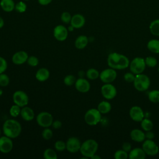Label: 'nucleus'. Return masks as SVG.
Wrapping results in <instances>:
<instances>
[{
	"label": "nucleus",
	"instance_id": "nucleus-1",
	"mask_svg": "<svg viewBox=\"0 0 159 159\" xmlns=\"http://www.w3.org/2000/svg\"><path fill=\"white\" fill-rule=\"evenodd\" d=\"M107 63L109 68L115 70H123L129 66V60L124 55L112 52L109 54Z\"/></svg>",
	"mask_w": 159,
	"mask_h": 159
},
{
	"label": "nucleus",
	"instance_id": "nucleus-2",
	"mask_svg": "<svg viewBox=\"0 0 159 159\" xmlns=\"http://www.w3.org/2000/svg\"><path fill=\"white\" fill-rule=\"evenodd\" d=\"M2 132L4 135L15 139L19 137L22 132L20 124L15 119H7L2 125Z\"/></svg>",
	"mask_w": 159,
	"mask_h": 159
},
{
	"label": "nucleus",
	"instance_id": "nucleus-3",
	"mask_svg": "<svg viewBox=\"0 0 159 159\" xmlns=\"http://www.w3.org/2000/svg\"><path fill=\"white\" fill-rule=\"evenodd\" d=\"M98 149V143L94 139H87L84 141L80 147V152L81 154L86 158H91Z\"/></svg>",
	"mask_w": 159,
	"mask_h": 159
},
{
	"label": "nucleus",
	"instance_id": "nucleus-4",
	"mask_svg": "<svg viewBox=\"0 0 159 159\" xmlns=\"http://www.w3.org/2000/svg\"><path fill=\"white\" fill-rule=\"evenodd\" d=\"M134 86L138 91H145L147 90L150 85V80L149 77L144 74L140 73L135 75L134 81Z\"/></svg>",
	"mask_w": 159,
	"mask_h": 159
},
{
	"label": "nucleus",
	"instance_id": "nucleus-5",
	"mask_svg": "<svg viewBox=\"0 0 159 159\" xmlns=\"http://www.w3.org/2000/svg\"><path fill=\"white\" fill-rule=\"evenodd\" d=\"M85 122L91 126L97 125L101 120V113L98 109L91 108L88 109L84 116Z\"/></svg>",
	"mask_w": 159,
	"mask_h": 159
},
{
	"label": "nucleus",
	"instance_id": "nucleus-6",
	"mask_svg": "<svg viewBox=\"0 0 159 159\" xmlns=\"http://www.w3.org/2000/svg\"><path fill=\"white\" fill-rule=\"evenodd\" d=\"M146 67L145 59L142 57L134 58L129 64L130 70L135 75L142 73Z\"/></svg>",
	"mask_w": 159,
	"mask_h": 159
},
{
	"label": "nucleus",
	"instance_id": "nucleus-7",
	"mask_svg": "<svg viewBox=\"0 0 159 159\" xmlns=\"http://www.w3.org/2000/svg\"><path fill=\"white\" fill-rule=\"evenodd\" d=\"M36 121L37 124L42 127H49L52 124L53 117L52 115L48 112H41L37 114Z\"/></svg>",
	"mask_w": 159,
	"mask_h": 159
},
{
	"label": "nucleus",
	"instance_id": "nucleus-8",
	"mask_svg": "<svg viewBox=\"0 0 159 159\" xmlns=\"http://www.w3.org/2000/svg\"><path fill=\"white\" fill-rule=\"evenodd\" d=\"M12 100L15 104L20 107L27 106L29 103V97L26 93L21 90L15 91L12 95Z\"/></svg>",
	"mask_w": 159,
	"mask_h": 159
},
{
	"label": "nucleus",
	"instance_id": "nucleus-9",
	"mask_svg": "<svg viewBox=\"0 0 159 159\" xmlns=\"http://www.w3.org/2000/svg\"><path fill=\"white\" fill-rule=\"evenodd\" d=\"M142 148L146 155L149 156L156 155L159 152L158 146L153 140L145 139L142 143Z\"/></svg>",
	"mask_w": 159,
	"mask_h": 159
},
{
	"label": "nucleus",
	"instance_id": "nucleus-10",
	"mask_svg": "<svg viewBox=\"0 0 159 159\" xmlns=\"http://www.w3.org/2000/svg\"><path fill=\"white\" fill-rule=\"evenodd\" d=\"M116 71L111 68H106L99 73V78L104 83H111L116 79Z\"/></svg>",
	"mask_w": 159,
	"mask_h": 159
},
{
	"label": "nucleus",
	"instance_id": "nucleus-11",
	"mask_svg": "<svg viewBox=\"0 0 159 159\" xmlns=\"http://www.w3.org/2000/svg\"><path fill=\"white\" fill-rule=\"evenodd\" d=\"M102 96L106 99H112L117 95L116 87L111 83H104L101 88Z\"/></svg>",
	"mask_w": 159,
	"mask_h": 159
},
{
	"label": "nucleus",
	"instance_id": "nucleus-12",
	"mask_svg": "<svg viewBox=\"0 0 159 159\" xmlns=\"http://www.w3.org/2000/svg\"><path fill=\"white\" fill-rule=\"evenodd\" d=\"M81 143L76 137H70L66 142V149L70 153H74L80 151Z\"/></svg>",
	"mask_w": 159,
	"mask_h": 159
},
{
	"label": "nucleus",
	"instance_id": "nucleus-13",
	"mask_svg": "<svg viewBox=\"0 0 159 159\" xmlns=\"http://www.w3.org/2000/svg\"><path fill=\"white\" fill-rule=\"evenodd\" d=\"M13 148V142L11 138L4 135L0 137V152L3 153H7L11 152Z\"/></svg>",
	"mask_w": 159,
	"mask_h": 159
},
{
	"label": "nucleus",
	"instance_id": "nucleus-14",
	"mask_svg": "<svg viewBox=\"0 0 159 159\" xmlns=\"http://www.w3.org/2000/svg\"><path fill=\"white\" fill-rule=\"evenodd\" d=\"M68 35V29H66L64 25H58L53 29V36L58 41H65L67 39Z\"/></svg>",
	"mask_w": 159,
	"mask_h": 159
},
{
	"label": "nucleus",
	"instance_id": "nucleus-15",
	"mask_svg": "<svg viewBox=\"0 0 159 159\" xmlns=\"http://www.w3.org/2000/svg\"><path fill=\"white\" fill-rule=\"evenodd\" d=\"M76 89L80 93H87L89 91L91 86L89 82L82 77L78 78L75 83Z\"/></svg>",
	"mask_w": 159,
	"mask_h": 159
},
{
	"label": "nucleus",
	"instance_id": "nucleus-16",
	"mask_svg": "<svg viewBox=\"0 0 159 159\" xmlns=\"http://www.w3.org/2000/svg\"><path fill=\"white\" fill-rule=\"evenodd\" d=\"M129 116L135 122H141L144 118V113L142 108L137 106H132L129 111Z\"/></svg>",
	"mask_w": 159,
	"mask_h": 159
},
{
	"label": "nucleus",
	"instance_id": "nucleus-17",
	"mask_svg": "<svg viewBox=\"0 0 159 159\" xmlns=\"http://www.w3.org/2000/svg\"><path fill=\"white\" fill-rule=\"evenodd\" d=\"M29 55L25 51H19L16 52L12 57V61L14 64L20 65L27 62Z\"/></svg>",
	"mask_w": 159,
	"mask_h": 159
},
{
	"label": "nucleus",
	"instance_id": "nucleus-18",
	"mask_svg": "<svg viewBox=\"0 0 159 159\" xmlns=\"http://www.w3.org/2000/svg\"><path fill=\"white\" fill-rule=\"evenodd\" d=\"M85 24V18L80 14H76L72 16L70 25H71L75 29H80Z\"/></svg>",
	"mask_w": 159,
	"mask_h": 159
},
{
	"label": "nucleus",
	"instance_id": "nucleus-19",
	"mask_svg": "<svg viewBox=\"0 0 159 159\" xmlns=\"http://www.w3.org/2000/svg\"><path fill=\"white\" fill-rule=\"evenodd\" d=\"M20 116L25 121H31L34 119L35 114L34 110L27 106L22 107L20 111Z\"/></svg>",
	"mask_w": 159,
	"mask_h": 159
},
{
	"label": "nucleus",
	"instance_id": "nucleus-20",
	"mask_svg": "<svg viewBox=\"0 0 159 159\" xmlns=\"http://www.w3.org/2000/svg\"><path fill=\"white\" fill-rule=\"evenodd\" d=\"M130 136L132 140L137 142H142L145 140V134L142 130L138 129L132 130L130 133Z\"/></svg>",
	"mask_w": 159,
	"mask_h": 159
},
{
	"label": "nucleus",
	"instance_id": "nucleus-21",
	"mask_svg": "<svg viewBox=\"0 0 159 159\" xmlns=\"http://www.w3.org/2000/svg\"><path fill=\"white\" fill-rule=\"evenodd\" d=\"M146 157V153L142 148H135L131 149L129 153V158L130 159H144Z\"/></svg>",
	"mask_w": 159,
	"mask_h": 159
},
{
	"label": "nucleus",
	"instance_id": "nucleus-22",
	"mask_svg": "<svg viewBox=\"0 0 159 159\" xmlns=\"http://www.w3.org/2000/svg\"><path fill=\"white\" fill-rule=\"evenodd\" d=\"M50 76V71L46 68H39L35 73V78L40 82L47 81Z\"/></svg>",
	"mask_w": 159,
	"mask_h": 159
},
{
	"label": "nucleus",
	"instance_id": "nucleus-23",
	"mask_svg": "<svg viewBox=\"0 0 159 159\" xmlns=\"http://www.w3.org/2000/svg\"><path fill=\"white\" fill-rule=\"evenodd\" d=\"M88 43V38L84 35L78 36L75 41V46L77 49L81 50L84 48Z\"/></svg>",
	"mask_w": 159,
	"mask_h": 159
},
{
	"label": "nucleus",
	"instance_id": "nucleus-24",
	"mask_svg": "<svg viewBox=\"0 0 159 159\" xmlns=\"http://www.w3.org/2000/svg\"><path fill=\"white\" fill-rule=\"evenodd\" d=\"M0 6L2 9L7 12H10L15 9V4L13 0H1Z\"/></svg>",
	"mask_w": 159,
	"mask_h": 159
},
{
	"label": "nucleus",
	"instance_id": "nucleus-25",
	"mask_svg": "<svg viewBox=\"0 0 159 159\" xmlns=\"http://www.w3.org/2000/svg\"><path fill=\"white\" fill-rule=\"evenodd\" d=\"M149 51L154 53H159V40L152 39L149 40L147 45Z\"/></svg>",
	"mask_w": 159,
	"mask_h": 159
},
{
	"label": "nucleus",
	"instance_id": "nucleus-26",
	"mask_svg": "<svg viewBox=\"0 0 159 159\" xmlns=\"http://www.w3.org/2000/svg\"><path fill=\"white\" fill-rule=\"evenodd\" d=\"M112 106L110 102L106 101H102L99 103L98 105V109L101 114H107L111 110Z\"/></svg>",
	"mask_w": 159,
	"mask_h": 159
},
{
	"label": "nucleus",
	"instance_id": "nucleus-27",
	"mask_svg": "<svg viewBox=\"0 0 159 159\" xmlns=\"http://www.w3.org/2000/svg\"><path fill=\"white\" fill-rule=\"evenodd\" d=\"M149 30L152 35L159 37V19H155L150 22Z\"/></svg>",
	"mask_w": 159,
	"mask_h": 159
},
{
	"label": "nucleus",
	"instance_id": "nucleus-28",
	"mask_svg": "<svg viewBox=\"0 0 159 159\" xmlns=\"http://www.w3.org/2000/svg\"><path fill=\"white\" fill-rule=\"evenodd\" d=\"M141 127L143 130L146 132L152 130L153 128V123L150 119L143 118L141 121Z\"/></svg>",
	"mask_w": 159,
	"mask_h": 159
},
{
	"label": "nucleus",
	"instance_id": "nucleus-29",
	"mask_svg": "<svg viewBox=\"0 0 159 159\" xmlns=\"http://www.w3.org/2000/svg\"><path fill=\"white\" fill-rule=\"evenodd\" d=\"M86 75L89 80H94L99 77V73L96 69L91 68L87 70Z\"/></svg>",
	"mask_w": 159,
	"mask_h": 159
},
{
	"label": "nucleus",
	"instance_id": "nucleus-30",
	"mask_svg": "<svg viewBox=\"0 0 159 159\" xmlns=\"http://www.w3.org/2000/svg\"><path fill=\"white\" fill-rule=\"evenodd\" d=\"M148 98L149 101L153 103L159 102V90L150 91L148 94Z\"/></svg>",
	"mask_w": 159,
	"mask_h": 159
},
{
	"label": "nucleus",
	"instance_id": "nucleus-31",
	"mask_svg": "<svg viewBox=\"0 0 159 159\" xmlns=\"http://www.w3.org/2000/svg\"><path fill=\"white\" fill-rule=\"evenodd\" d=\"M43 158L45 159H57L58 158L56 152L50 148H48L43 152Z\"/></svg>",
	"mask_w": 159,
	"mask_h": 159
},
{
	"label": "nucleus",
	"instance_id": "nucleus-32",
	"mask_svg": "<svg viewBox=\"0 0 159 159\" xmlns=\"http://www.w3.org/2000/svg\"><path fill=\"white\" fill-rule=\"evenodd\" d=\"M21 107L16 104L12 105L9 109V114L12 117H16L20 115Z\"/></svg>",
	"mask_w": 159,
	"mask_h": 159
},
{
	"label": "nucleus",
	"instance_id": "nucleus-33",
	"mask_svg": "<svg viewBox=\"0 0 159 159\" xmlns=\"http://www.w3.org/2000/svg\"><path fill=\"white\" fill-rule=\"evenodd\" d=\"M114 158L116 159H127L129 158V153L124 150H118L114 153Z\"/></svg>",
	"mask_w": 159,
	"mask_h": 159
},
{
	"label": "nucleus",
	"instance_id": "nucleus-34",
	"mask_svg": "<svg viewBox=\"0 0 159 159\" xmlns=\"http://www.w3.org/2000/svg\"><path fill=\"white\" fill-rule=\"evenodd\" d=\"M76 80V78L75 77V76H73L72 75H68L64 78L63 82L66 86H70L75 84Z\"/></svg>",
	"mask_w": 159,
	"mask_h": 159
},
{
	"label": "nucleus",
	"instance_id": "nucleus-35",
	"mask_svg": "<svg viewBox=\"0 0 159 159\" xmlns=\"http://www.w3.org/2000/svg\"><path fill=\"white\" fill-rule=\"evenodd\" d=\"M42 136L46 140H48L51 139L53 137L52 130L49 129L48 127L44 128V129L42 130Z\"/></svg>",
	"mask_w": 159,
	"mask_h": 159
},
{
	"label": "nucleus",
	"instance_id": "nucleus-36",
	"mask_svg": "<svg viewBox=\"0 0 159 159\" xmlns=\"http://www.w3.org/2000/svg\"><path fill=\"white\" fill-rule=\"evenodd\" d=\"M9 78L5 73H0V86L2 87H6L9 84Z\"/></svg>",
	"mask_w": 159,
	"mask_h": 159
},
{
	"label": "nucleus",
	"instance_id": "nucleus-37",
	"mask_svg": "<svg viewBox=\"0 0 159 159\" xmlns=\"http://www.w3.org/2000/svg\"><path fill=\"white\" fill-rule=\"evenodd\" d=\"M145 62L146 66L148 67H155L157 65V60L153 57H147L145 58Z\"/></svg>",
	"mask_w": 159,
	"mask_h": 159
},
{
	"label": "nucleus",
	"instance_id": "nucleus-38",
	"mask_svg": "<svg viewBox=\"0 0 159 159\" xmlns=\"http://www.w3.org/2000/svg\"><path fill=\"white\" fill-rule=\"evenodd\" d=\"M15 9L19 13L24 12L27 9V5L22 1H19L15 5Z\"/></svg>",
	"mask_w": 159,
	"mask_h": 159
},
{
	"label": "nucleus",
	"instance_id": "nucleus-39",
	"mask_svg": "<svg viewBox=\"0 0 159 159\" xmlns=\"http://www.w3.org/2000/svg\"><path fill=\"white\" fill-rule=\"evenodd\" d=\"M55 149L58 152H62L66 149V143L62 140H57L54 144Z\"/></svg>",
	"mask_w": 159,
	"mask_h": 159
},
{
	"label": "nucleus",
	"instance_id": "nucleus-40",
	"mask_svg": "<svg viewBox=\"0 0 159 159\" xmlns=\"http://www.w3.org/2000/svg\"><path fill=\"white\" fill-rule=\"evenodd\" d=\"M27 64L32 67H35L37 66V65L39 63V59L35 56H30L28 57V59L27 60Z\"/></svg>",
	"mask_w": 159,
	"mask_h": 159
},
{
	"label": "nucleus",
	"instance_id": "nucleus-41",
	"mask_svg": "<svg viewBox=\"0 0 159 159\" xmlns=\"http://www.w3.org/2000/svg\"><path fill=\"white\" fill-rule=\"evenodd\" d=\"M71 16L68 12H63L61 15V20L65 24L70 23L71 19Z\"/></svg>",
	"mask_w": 159,
	"mask_h": 159
},
{
	"label": "nucleus",
	"instance_id": "nucleus-42",
	"mask_svg": "<svg viewBox=\"0 0 159 159\" xmlns=\"http://www.w3.org/2000/svg\"><path fill=\"white\" fill-rule=\"evenodd\" d=\"M7 68V62L5 58L0 57V73H3Z\"/></svg>",
	"mask_w": 159,
	"mask_h": 159
},
{
	"label": "nucleus",
	"instance_id": "nucleus-43",
	"mask_svg": "<svg viewBox=\"0 0 159 159\" xmlns=\"http://www.w3.org/2000/svg\"><path fill=\"white\" fill-rule=\"evenodd\" d=\"M135 74H134L132 72H127L124 76V78L125 81L128 83L134 82V81L135 80Z\"/></svg>",
	"mask_w": 159,
	"mask_h": 159
},
{
	"label": "nucleus",
	"instance_id": "nucleus-44",
	"mask_svg": "<svg viewBox=\"0 0 159 159\" xmlns=\"http://www.w3.org/2000/svg\"><path fill=\"white\" fill-rule=\"evenodd\" d=\"M122 149L124 150V151L127 152V153L129 152L131 150V149H132L131 144L129 142H124V143H123V144L122 145Z\"/></svg>",
	"mask_w": 159,
	"mask_h": 159
},
{
	"label": "nucleus",
	"instance_id": "nucleus-45",
	"mask_svg": "<svg viewBox=\"0 0 159 159\" xmlns=\"http://www.w3.org/2000/svg\"><path fill=\"white\" fill-rule=\"evenodd\" d=\"M52 125L53 129H60L62 126V123H61V122L60 120H53V121Z\"/></svg>",
	"mask_w": 159,
	"mask_h": 159
},
{
	"label": "nucleus",
	"instance_id": "nucleus-46",
	"mask_svg": "<svg viewBox=\"0 0 159 159\" xmlns=\"http://www.w3.org/2000/svg\"><path fill=\"white\" fill-rule=\"evenodd\" d=\"M155 137V134L151 130L147 131L145 133V139H149V140H152Z\"/></svg>",
	"mask_w": 159,
	"mask_h": 159
},
{
	"label": "nucleus",
	"instance_id": "nucleus-47",
	"mask_svg": "<svg viewBox=\"0 0 159 159\" xmlns=\"http://www.w3.org/2000/svg\"><path fill=\"white\" fill-rule=\"evenodd\" d=\"M52 1V0H38V2H39L40 4L42 5V6H46L49 4Z\"/></svg>",
	"mask_w": 159,
	"mask_h": 159
},
{
	"label": "nucleus",
	"instance_id": "nucleus-48",
	"mask_svg": "<svg viewBox=\"0 0 159 159\" xmlns=\"http://www.w3.org/2000/svg\"><path fill=\"white\" fill-rule=\"evenodd\" d=\"M4 20H3V19L0 16V29H1V28L4 26Z\"/></svg>",
	"mask_w": 159,
	"mask_h": 159
},
{
	"label": "nucleus",
	"instance_id": "nucleus-49",
	"mask_svg": "<svg viewBox=\"0 0 159 159\" xmlns=\"http://www.w3.org/2000/svg\"><path fill=\"white\" fill-rule=\"evenodd\" d=\"M91 159H101V157L99 156V155H96V154L95 153L93 156L91 157Z\"/></svg>",
	"mask_w": 159,
	"mask_h": 159
},
{
	"label": "nucleus",
	"instance_id": "nucleus-50",
	"mask_svg": "<svg viewBox=\"0 0 159 159\" xmlns=\"http://www.w3.org/2000/svg\"><path fill=\"white\" fill-rule=\"evenodd\" d=\"M74 29H75V28H74L71 25H70L68 27V30L70 31V32H71V31H73Z\"/></svg>",
	"mask_w": 159,
	"mask_h": 159
},
{
	"label": "nucleus",
	"instance_id": "nucleus-51",
	"mask_svg": "<svg viewBox=\"0 0 159 159\" xmlns=\"http://www.w3.org/2000/svg\"><path fill=\"white\" fill-rule=\"evenodd\" d=\"M2 93H3V91H2V90L1 89H0V96H2Z\"/></svg>",
	"mask_w": 159,
	"mask_h": 159
},
{
	"label": "nucleus",
	"instance_id": "nucleus-52",
	"mask_svg": "<svg viewBox=\"0 0 159 159\" xmlns=\"http://www.w3.org/2000/svg\"><path fill=\"white\" fill-rule=\"evenodd\" d=\"M1 132H2V131H1V129H0V137H1Z\"/></svg>",
	"mask_w": 159,
	"mask_h": 159
},
{
	"label": "nucleus",
	"instance_id": "nucleus-53",
	"mask_svg": "<svg viewBox=\"0 0 159 159\" xmlns=\"http://www.w3.org/2000/svg\"><path fill=\"white\" fill-rule=\"evenodd\" d=\"M158 72H159V67H158Z\"/></svg>",
	"mask_w": 159,
	"mask_h": 159
},
{
	"label": "nucleus",
	"instance_id": "nucleus-54",
	"mask_svg": "<svg viewBox=\"0 0 159 159\" xmlns=\"http://www.w3.org/2000/svg\"><path fill=\"white\" fill-rule=\"evenodd\" d=\"M24 1H29V0H24Z\"/></svg>",
	"mask_w": 159,
	"mask_h": 159
}]
</instances>
